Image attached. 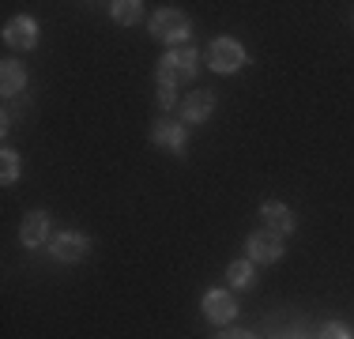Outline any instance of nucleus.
Masks as SVG:
<instances>
[{
    "label": "nucleus",
    "mask_w": 354,
    "mask_h": 339,
    "mask_svg": "<svg viewBox=\"0 0 354 339\" xmlns=\"http://www.w3.org/2000/svg\"><path fill=\"white\" fill-rule=\"evenodd\" d=\"M0 34H4L8 49H23V53H27V49L38 46V19L35 15H12Z\"/></svg>",
    "instance_id": "1a4fd4ad"
},
{
    "label": "nucleus",
    "mask_w": 354,
    "mask_h": 339,
    "mask_svg": "<svg viewBox=\"0 0 354 339\" xmlns=\"http://www.w3.org/2000/svg\"><path fill=\"white\" fill-rule=\"evenodd\" d=\"M260 219H264V230H275L279 237L298 230V215H294L286 203H279V200H264V203H260Z\"/></svg>",
    "instance_id": "9b49d317"
},
{
    "label": "nucleus",
    "mask_w": 354,
    "mask_h": 339,
    "mask_svg": "<svg viewBox=\"0 0 354 339\" xmlns=\"http://www.w3.org/2000/svg\"><path fill=\"white\" fill-rule=\"evenodd\" d=\"M317 339H354V332H351L347 324H343V320H328V324L320 328Z\"/></svg>",
    "instance_id": "dca6fc26"
},
{
    "label": "nucleus",
    "mask_w": 354,
    "mask_h": 339,
    "mask_svg": "<svg viewBox=\"0 0 354 339\" xmlns=\"http://www.w3.org/2000/svg\"><path fill=\"white\" fill-rule=\"evenodd\" d=\"M19 177H23V158H19V151L4 147V151H0V185H15Z\"/></svg>",
    "instance_id": "2eb2a0df"
},
{
    "label": "nucleus",
    "mask_w": 354,
    "mask_h": 339,
    "mask_svg": "<svg viewBox=\"0 0 354 339\" xmlns=\"http://www.w3.org/2000/svg\"><path fill=\"white\" fill-rule=\"evenodd\" d=\"M196 75H200V49H192V46L166 49L155 68L158 87H181V83H192Z\"/></svg>",
    "instance_id": "f257e3e1"
},
{
    "label": "nucleus",
    "mask_w": 354,
    "mask_h": 339,
    "mask_svg": "<svg viewBox=\"0 0 354 339\" xmlns=\"http://www.w3.org/2000/svg\"><path fill=\"white\" fill-rule=\"evenodd\" d=\"M23 91H27V68L8 57V61L0 64V95L15 98V95H23Z\"/></svg>",
    "instance_id": "f8f14e48"
},
{
    "label": "nucleus",
    "mask_w": 354,
    "mask_h": 339,
    "mask_svg": "<svg viewBox=\"0 0 354 339\" xmlns=\"http://www.w3.org/2000/svg\"><path fill=\"white\" fill-rule=\"evenodd\" d=\"M151 143L170 151L174 158H181L185 151H189V125L174 121V117H158V121L151 125Z\"/></svg>",
    "instance_id": "39448f33"
},
{
    "label": "nucleus",
    "mask_w": 354,
    "mask_h": 339,
    "mask_svg": "<svg viewBox=\"0 0 354 339\" xmlns=\"http://www.w3.org/2000/svg\"><path fill=\"white\" fill-rule=\"evenodd\" d=\"M49 253H53L61 264H80V260L91 253V237L83 230H61L53 241H49Z\"/></svg>",
    "instance_id": "0eeeda50"
},
{
    "label": "nucleus",
    "mask_w": 354,
    "mask_h": 339,
    "mask_svg": "<svg viewBox=\"0 0 354 339\" xmlns=\"http://www.w3.org/2000/svg\"><path fill=\"white\" fill-rule=\"evenodd\" d=\"M226 283H230V291H249L257 283V264L252 260H230L226 264Z\"/></svg>",
    "instance_id": "ddd939ff"
},
{
    "label": "nucleus",
    "mask_w": 354,
    "mask_h": 339,
    "mask_svg": "<svg viewBox=\"0 0 354 339\" xmlns=\"http://www.w3.org/2000/svg\"><path fill=\"white\" fill-rule=\"evenodd\" d=\"M215 91L212 87H204V91H192L189 98H181V106H177V121L181 125H204V121H212V113H215Z\"/></svg>",
    "instance_id": "6e6552de"
},
{
    "label": "nucleus",
    "mask_w": 354,
    "mask_h": 339,
    "mask_svg": "<svg viewBox=\"0 0 354 339\" xmlns=\"http://www.w3.org/2000/svg\"><path fill=\"white\" fill-rule=\"evenodd\" d=\"M215 339H257V336L245 332V328H223V332H218Z\"/></svg>",
    "instance_id": "f3484780"
},
{
    "label": "nucleus",
    "mask_w": 354,
    "mask_h": 339,
    "mask_svg": "<svg viewBox=\"0 0 354 339\" xmlns=\"http://www.w3.org/2000/svg\"><path fill=\"white\" fill-rule=\"evenodd\" d=\"M245 64H249V49L238 38H230V34H218L207 46V68L218 75H238Z\"/></svg>",
    "instance_id": "7ed1b4c3"
},
{
    "label": "nucleus",
    "mask_w": 354,
    "mask_h": 339,
    "mask_svg": "<svg viewBox=\"0 0 354 339\" xmlns=\"http://www.w3.org/2000/svg\"><path fill=\"white\" fill-rule=\"evenodd\" d=\"M200 309H204V317L212 320V324L226 328L238 317V298H234L230 286H215V291H207L204 298H200Z\"/></svg>",
    "instance_id": "423d86ee"
},
{
    "label": "nucleus",
    "mask_w": 354,
    "mask_h": 339,
    "mask_svg": "<svg viewBox=\"0 0 354 339\" xmlns=\"http://www.w3.org/2000/svg\"><path fill=\"white\" fill-rule=\"evenodd\" d=\"M19 241H23V249H41V245H49V211L35 208V211L23 215Z\"/></svg>",
    "instance_id": "9d476101"
},
{
    "label": "nucleus",
    "mask_w": 354,
    "mask_h": 339,
    "mask_svg": "<svg viewBox=\"0 0 354 339\" xmlns=\"http://www.w3.org/2000/svg\"><path fill=\"white\" fill-rule=\"evenodd\" d=\"M109 19L121 23V27H136L143 19V4L140 0H113V4H109Z\"/></svg>",
    "instance_id": "4468645a"
},
{
    "label": "nucleus",
    "mask_w": 354,
    "mask_h": 339,
    "mask_svg": "<svg viewBox=\"0 0 354 339\" xmlns=\"http://www.w3.org/2000/svg\"><path fill=\"white\" fill-rule=\"evenodd\" d=\"M283 249H286V245H283V237L275 230H252L245 237V260H252V264H264V268L279 264Z\"/></svg>",
    "instance_id": "20e7f679"
},
{
    "label": "nucleus",
    "mask_w": 354,
    "mask_h": 339,
    "mask_svg": "<svg viewBox=\"0 0 354 339\" xmlns=\"http://www.w3.org/2000/svg\"><path fill=\"white\" fill-rule=\"evenodd\" d=\"M147 30L155 42H162V46H170V49H181V46H189V38H192V19L181 8H158V12L151 15Z\"/></svg>",
    "instance_id": "f03ea898"
}]
</instances>
